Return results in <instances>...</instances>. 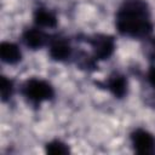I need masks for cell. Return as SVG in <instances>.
Here are the masks:
<instances>
[{"mask_svg": "<svg viewBox=\"0 0 155 155\" xmlns=\"http://www.w3.org/2000/svg\"><path fill=\"white\" fill-rule=\"evenodd\" d=\"M116 27L127 36H148L153 29L148 5L142 0L126 1L116 13Z\"/></svg>", "mask_w": 155, "mask_h": 155, "instance_id": "1", "label": "cell"}, {"mask_svg": "<svg viewBox=\"0 0 155 155\" xmlns=\"http://www.w3.org/2000/svg\"><path fill=\"white\" fill-rule=\"evenodd\" d=\"M23 93L30 102L41 103L53 97V88L48 82L44 80L30 79L25 82Z\"/></svg>", "mask_w": 155, "mask_h": 155, "instance_id": "2", "label": "cell"}, {"mask_svg": "<svg viewBox=\"0 0 155 155\" xmlns=\"http://www.w3.org/2000/svg\"><path fill=\"white\" fill-rule=\"evenodd\" d=\"M91 47L93 50V54L97 59H108L115 48L114 39L109 35H96L90 40Z\"/></svg>", "mask_w": 155, "mask_h": 155, "instance_id": "3", "label": "cell"}, {"mask_svg": "<svg viewBox=\"0 0 155 155\" xmlns=\"http://www.w3.org/2000/svg\"><path fill=\"white\" fill-rule=\"evenodd\" d=\"M132 145L138 154L155 153V138L145 130H137L132 133Z\"/></svg>", "mask_w": 155, "mask_h": 155, "instance_id": "4", "label": "cell"}, {"mask_svg": "<svg viewBox=\"0 0 155 155\" xmlns=\"http://www.w3.org/2000/svg\"><path fill=\"white\" fill-rule=\"evenodd\" d=\"M70 53H71V48L65 40L58 38L51 41L50 56L54 61H65L67 58H69Z\"/></svg>", "mask_w": 155, "mask_h": 155, "instance_id": "5", "label": "cell"}, {"mask_svg": "<svg viewBox=\"0 0 155 155\" xmlns=\"http://www.w3.org/2000/svg\"><path fill=\"white\" fill-rule=\"evenodd\" d=\"M0 57L2 62L7 64H16L21 61L22 53L17 45L12 42H1L0 45Z\"/></svg>", "mask_w": 155, "mask_h": 155, "instance_id": "6", "label": "cell"}, {"mask_svg": "<svg viewBox=\"0 0 155 155\" xmlns=\"http://www.w3.org/2000/svg\"><path fill=\"white\" fill-rule=\"evenodd\" d=\"M23 40L28 47H31L34 50L40 48L45 42V35L44 33L38 28H31L24 31Z\"/></svg>", "mask_w": 155, "mask_h": 155, "instance_id": "7", "label": "cell"}, {"mask_svg": "<svg viewBox=\"0 0 155 155\" xmlns=\"http://www.w3.org/2000/svg\"><path fill=\"white\" fill-rule=\"evenodd\" d=\"M109 91L117 98H122L127 92V80L122 75H113L108 80Z\"/></svg>", "mask_w": 155, "mask_h": 155, "instance_id": "8", "label": "cell"}, {"mask_svg": "<svg viewBox=\"0 0 155 155\" xmlns=\"http://www.w3.org/2000/svg\"><path fill=\"white\" fill-rule=\"evenodd\" d=\"M34 21L39 27L45 28H52L57 24L56 16L46 8H38L34 13Z\"/></svg>", "mask_w": 155, "mask_h": 155, "instance_id": "9", "label": "cell"}, {"mask_svg": "<svg viewBox=\"0 0 155 155\" xmlns=\"http://www.w3.org/2000/svg\"><path fill=\"white\" fill-rule=\"evenodd\" d=\"M45 150L47 154H52V155H64L69 153V148L61 140H52L47 143Z\"/></svg>", "mask_w": 155, "mask_h": 155, "instance_id": "10", "label": "cell"}, {"mask_svg": "<svg viewBox=\"0 0 155 155\" xmlns=\"http://www.w3.org/2000/svg\"><path fill=\"white\" fill-rule=\"evenodd\" d=\"M12 82L6 79L5 76L1 78V81H0V93H1V98L2 101H7L10 98V96L12 94Z\"/></svg>", "mask_w": 155, "mask_h": 155, "instance_id": "11", "label": "cell"}, {"mask_svg": "<svg viewBox=\"0 0 155 155\" xmlns=\"http://www.w3.org/2000/svg\"><path fill=\"white\" fill-rule=\"evenodd\" d=\"M148 80L150 82V85L154 87L155 90V67H151L148 71Z\"/></svg>", "mask_w": 155, "mask_h": 155, "instance_id": "12", "label": "cell"}, {"mask_svg": "<svg viewBox=\"0 0 155 155\" xmlns=\"http://www.w3.org/2000/svg\"><path fill=\"white\" fill-rule=\"evenodd\" d=\"M150 57L155 59V39H153L150 42Z\"/></svg>", "mask_w": 155, "mask_h": 155, "instance_id": "13", "label": "cell"}]
</instances>
